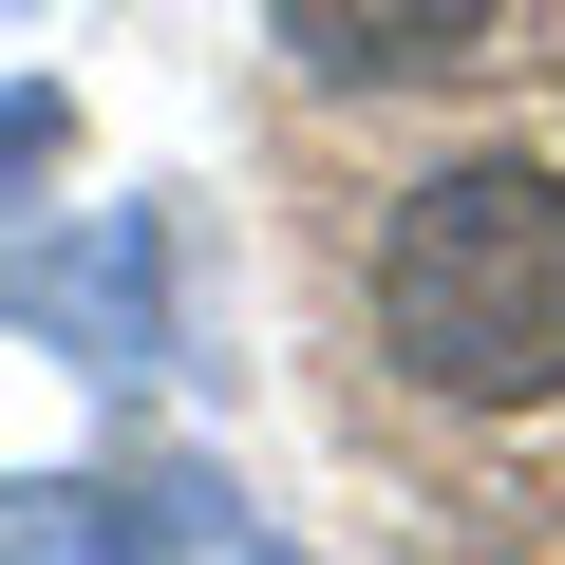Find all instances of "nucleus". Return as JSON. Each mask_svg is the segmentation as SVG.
I'll use <instances>...</instances> for the list:
<instances>
[{
    "label": "nucleus",
    "instance_id": "1",
    "mask_svg": "<svg viewBox=\"0 0 565 565\" xmlns=\"http://www.w3.org/2000/svg\"><path fill=\"white\" fill-rule=\"evenodd\" d=\"M377 340H396V377H434L471 415L565 396V170H527V151L434 170L377 226Z\"/></svg>",
    "mask_w": 565,
    "mask_h": 565
},
{
    "label": "nucleus",
    "instance_id": "2",
    "mask_svg": "<svg viewBox=\"0 0 565 565\" xmlns=\"http://www.w3.org/2000/svg\"><path fill=\"white\" fill-rule=\"evenodd\" d=\"M0 321H57L95 377L170 359V226H151V207H114L95 245H39V264H0Z\"/></svg>",
    "mask_w": 565,
    "mask_h": 565
},
{
    "label": "nucleus",
    "instance_id": "3",
    "mask_svg": "<svg viewBox=\"0 0 565 565\" xmlns=\"http://www.w3.org/2000/svg\"><path fill=\"white\" fill-rule=\"evenodd\" d=\"M0 565H282L226 527V490H0Z\"/></svg>",
    "mask_w": 565,
    "mask_h": 565
},
{
    "label": "nucleus",
    "instance_id": "4",
    "mask_svg": "<svg viewBox=\"0 0 565 565\" xmlns=\"http://www.w3.org/2000/svg\"><path fill=\"white\" fill-rule=\"evenodd\" d=\"M264 20H282V57H302V76L396 95V76H452V57L490 39V0H264Z\"/></svg>",
    "mask_w": 565,
    "mask_h": 565
},
{
    "label": "nucleus",
    "instance_id": "5",
    "mask_svg": "<svg viewBox=\"0 0 565 565\" xmlns=\"http://www.w3.org/2000/svg\"><path fill=\"white\" fill-rule=\"evenodd\" d=\"M20 170H57V95H0V189Z\"/></svg>",
    "mask_w": 565,
    "mask_h": 565
}]
</instances>
